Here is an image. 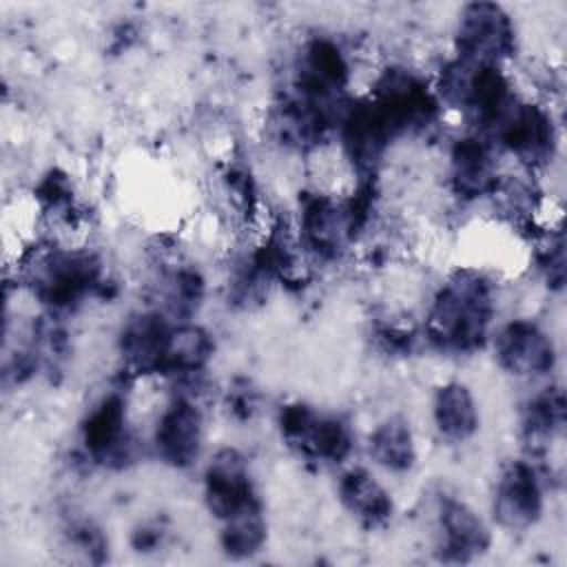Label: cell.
<instances>
[{
  "mask_svg": "<svg viewBox=\"0 0 567 567\" xmlns=\"http://www.w3.org/2000/svg\"><path fill=\"white\" fill-rule=\"evenodd\" d=\"M430 419L441 441L450 445L470 443L481 430V408L474 390L458 379L439 383L430 399Z\"/></svg>",
  "mask_w": 567,
  "mask_h": 567,
  "instance_id": "2e32d148",
  "label": "cell"
},
{
  "mask_svg": "<svg viewBox=\"0 0 567 567\" xmlns=\"http://www.w3.org/2000/svg\"><path fill=\"white\" fill-rule=\"evenodd\" d=\"M206 443V412L197 394L175 392L157 412L151 447L173 470H190L199 463Z\"/></svg>",
  "mask_w": 567,
  "mask_h": 567,
  "instance_id": "ba28073f",
  "label": "cell"
},
{
  "mask_svg": "<svg viewBox=\"0 0 567 567\" xmlns=\"http://www.w3.org/2000/svg\"><path fill=\"white\" fill-rule=\"evenodd\" d=\"M567 421L565 392L560 385L545 381L536 392H532L518 410V436L523 443V454L543 461L549 447L563 439Z\"/></svg>",
  "mask_w": 567,
  "mask_h": 567,
  "instance_id": "9a60e30c",
  "label": "cell"
},
{
  "mask_svg": "<svg viewBox=\"0 0 567 567\" xmlns=\"http://www.w3.org/2000/svg\"><path fill=\"white\" fill-rule=\"evenodd\" d=\"M516 24L501 4L472 2L458 11L454 58L472 64L505 66L516 55Z\"/></svg>",
  "mask_w": 567,
  "mask_h": 567,
  "instance_id": "9c48e42d",
  "label": "cell"
},
{
  "mask_svg": "<svg viewBox=\"0 0 567 567\" xmlns=\"http://www.w3.org/2000/svg\"><path fill=\"white\" fill-rule=\"evenodd\" d=\"M277 430L284 445L310 463L343 465L354 450V434L346 419L303 401L279 408Z\"/></svg>",
  "mask_w": 567,
  "mask_h": 567,
  "instance_id": "277c9868",
  "label": "cell"
},
{
  "mask_svg": "<svg viewBox=\"0 0 567 567\" xmlns=\"http://www.w3.org/2000/svg\"><path fill=\"white\" fill-rule=\"evenodd\" d=\"M498 288L478 266H458L430 297L421 337L441 354H474L489 343Z\"/></svg>",
  "mask_w": 567,
  "mask_h": 567,
  "instance_id": "6da1fadb",
  "label": "cell"
},
{
  "mask_svg": "<svg viewBox=\"0 0 567 567\" xmlns=\"http://www.w3.org/2000/svg\"><path fill=\"white\" fill-rule=\"evenodd\" d=\"M503 177L501 153L485 137L467 131L447 151V186L458 202L489 199Z\"/></svg>",
  "mask_w": 567,
  "mask_h": 567,
  "instance_id": "7c38bea8",
  "label": "cell"
},
{
  "mask_svg": "<svg viewBox=\"0 0 567 567\" xmlns=\"http://www.w3.org/2000/svg\"><path fill=\"white\" fill-rule=\"evenodd\" d=\"M202 496L208 514L221 523L255 505H264L248 458L237 447L213 452L202 476Z\"/></svg>",
  "mask_w": 567,
  "mask_h": 567,
  "instance_id": "8fae6325",
  "label": "cell"
},
{
  "mask_svg": "<svg viewBox=\"0 0 567 567\" xmlns=\"http://www.w3.org/2000/svg\"><path fill=\"white\" fill-rule=\"evenodd\" d=\"M432 551L443 563H472L492 549V525L465 501L439 492L432 503Z\"/></svg>",
  "mask_w": 567,
  "mask_h": 567,
  "instance_id": "52a82bcc",
  "label": "cell"
},
{
  "mask_svg": "<svg viewBox=\"0 0 567 567\" xmlns=\"http://www.w3.org/2000/svg\"><path fill=\"white\" fill-rule=\"evenodd\" d=\"M547 509V478L540 461L518 456L501 465L492 485V523L520 534L536 527Z\"/></svg>",
  "mask_w": 567,
  "mask_h": 567,
  "instance_id": "5b68a950",
  "label": "cell"
},
{
  "mask_svg": "<svg viewBox=\"0 0 567 567\" xmlns=\"http://www.w3.org/2000/svg\"><path fill=\"white\" fill-rule=\"evenodd\" d=\"M337 501L341 509L365 532L390 527L396 503L388 485L365 465H348L337 478Z\"/></svg>",
  "mask_w": 567,
  "mask_h": 567,
  "instance_id": "5bb4252c",
  "label": "cell"
},
{
  "mask_svg": "<svg viewBox=\"0 0 567 567\" xmlns=\"http://www.w3.org/2000/svg\"><path fill=\"white\" fill-rule=\"evenodd\" d=\"M485 140L492 142L501 155H509L520 171L532 175L547 168L558 151V131L549 106L523 93Z\"/></svg>",
  "mask_w": 567,
  "mask_h": 567,
  "instance_id": "3957f363",
  "label": "cell"
},
{
  "mask_svg": "<svg viewBox=\"0 0 567 567\" xmlns=\"http://www.w3.org/2000/svg\"><path fill=\"white\" fill-rule=\"evenodd\" d=\"M501 372L532 383H545L558 365L551 332L532 317H514L494 328L489 343Z\"/></svg>",
  "mask_w": 567,
  "mask_h": 567,
  "instance_id": "8992f818",
  "label": "cell"
},
{
  "mask_svg": "<svg viewBox=\"0 0 567 567\" xmlns=\"http://www.w3.org/2000/svg\"><path fill=\"white\" fill-rule=\"evenodd\" d=\"M80 443L86 458L97 465L122 467L131 461L137 441L131 430L126 394L109 390L89 405L80 421Z\"/></svg>",
  "mask_w": 567,
  "mask_h": 567,
  "instance_id": "30bf717a",
  "label": "cell"
},
{
  "mask_svg": "<svg viewBox=\"0 0 567 567\" xmlns=\"http://www.w3.org/2000/svg\"><path fill=\"white\" fill-rule=\"evenodd\" d=\"M534 268L549 290H563L565 286V237L560 224L538 226L532 239Z\"/></svg>",
  "mask_w": 567,
  "mask_h": 567,
  "instance_id": "d6986e66",
  "label": "cell"
},
{
  "mask_svg": "<svg viewBox=\"0 0 567 567\" xmlns=\"http://www.w3.org/2000/svg\"><path fill=\"white\" fill-rule=\"evenodd\" d=\"M29 292L51 312H69L104 286V266L86 248L38 244L20 259Z\"/></svg>",
  "mask_w": 567,
  "mask_h": 567,
  "instance_id": "7a4b0ae2",
  "label": "cell"
},
{
  "mask_svg": "<svg viewBox=\"0 0 567 567\" xmlns=\"http://www.w3.org/2000/svg\"><path fill=\"white\" fill-rule=\"evenodd\" d=\"M175 323L155 308L131 312L117 330L122 368L135 377H162Z\"/></svg>",
  "mask_w": 567,
  "mask_h": 567,
  "instance_id": "4fadbf2b",
  "label": "cell"
},
{
  "mask_svg": "<svg viewBox=\"0 0 567 567\" xmlns=\"http://www.w3.org/2000/svg\"><path fill=\"white\" fill-rule=\"evenodd\" d=\"M219 549L233 560H248L264 551L268 543V523L264 505H255L237 516L217 523Z\"/></svg>",
  "mask_w": 567,
  "mask_h": 567,
  "instance_id": "ac0fdd59",
  "label": "cell"
},
{
  "mask_svg": "<svg viewBox=\"0 0 567 567\" xmlns=\"http://www.w3.org/2000/svg\"><path fill=\"white\" fill-rule=\"evenodd\" d=\"M370 461L392 476L410 474L419 463L416 434L403 414H388L372 425L365 439Z\"/></svg>",
  "mask_w": 567,
  "mask_h": 567,
  "instance_id": "e0dca14e",
  "label": "cell"
}]
</instances>
